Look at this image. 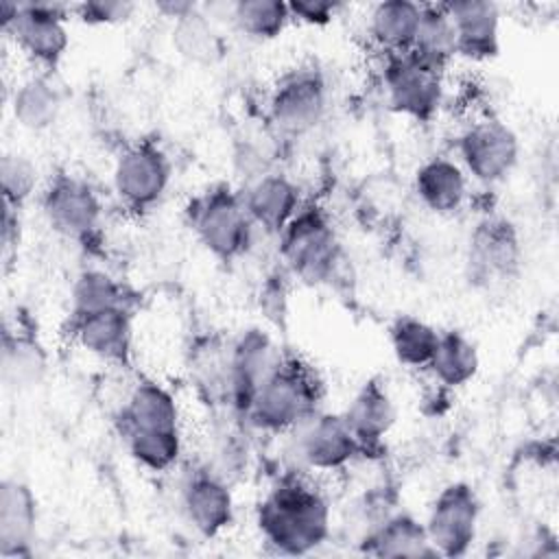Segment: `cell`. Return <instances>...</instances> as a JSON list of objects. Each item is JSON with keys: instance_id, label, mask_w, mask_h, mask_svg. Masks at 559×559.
I'll use <instances>...</instances> for the list:
<instances>
[{"instance_id": "obj_8", "label": "cell", "mask_w": 559, "mask_h": 559, "mask_svg": "<svg viewBox=\"0 0 559 559\" xmlns=\"http://www.w3.org/2000/svg\"><path fill=\"white\" fill-rule=\"evenodd\" d=\"M522 269V240L518 227L500 214L483 216L467 238L465 275L478 288L515 280Z\"/></svg>"}, {"instance_id": "obj_20", "label": "cell", "mask_w": 559, "mask_h": 559, "mask_svg": "<svg viewBox=\"0 0 559 559\" xmlns=\"http://www.w3.org/2000/svg\"><path fill=\"white\" fill-rule=\"evenodd\" d=\"M37 526V498L33 489L7 476L0 483V555L4 559L28 557Z\"/></svg>"}, {"instance_id": "obj_32", "label": "cell", "mask_w": 559, "mask_h": 559, "mask_svg": "<svg viewBox=\"0 0 559 559\" xmlns=\"http://www.w3.org/2000/svg\"><path fill=\"white\" fill-rule=\"evenodd\" d=\"M109 308H129L122 284L98 269L81 271L70 290V319Z\"/></svg>"}, {"instance_id": "obj_22", "label": "cell", "mask_w": 559, "mask_h": 559, "mask_svg": "<svg viewBox=\"0 0 559 559\" xmlns=\"http://www.w3.org/2000/svg\"><path fill=\"white\" fill-rule=\"evenodd\" d=\"M360 550L373 557H437L424 522L411 513H393L378 520L360 539Z\"/></svg>"}, {"instance_id": "obj_25", "label": "cell", "mask_w": 559, "mask_h": 559, "mask_svg": "<svg viewBox=\"0 0 559 559\" xmlns=\"http://www.w3.org/2000/svg\"><path fill=\"white\" fill-rule=\"evenodd\" d=\"M190 380L199 395L229 411V341L221 336L199 338L190 349Z\"/></svg>"}, {"instance_id": "obj_35", "label": "cell", "mask_w": 559, "mask_h": 559, "mask_svg": "<svg viewBox=\"0 0 559 559\" xmlns=\"http://www.w3.org/2000/svg\"><path fill=\"white\" fill-rule=\"evenodd\" d=\"M72 13L85 24L92 26H111L122 24L135 13V4L127 0H90L72 7Z\"/></svg>"}, {"instance_id": "obj_24", "label": "cell", "mask_w": 559, "mask_h": 559, "mask_svg": "<svg viewBox=\"0 0 559 559\" xmlns=\"http://www.w3.org/2000/svg\"><path fill=\"white\" fill-rule=\"evenodd\" d=\"M421 7L424 4L411 0H384L373 4L367 20L371 41L384 55L411 52L421 20Z\"/></svg>"}, {"instance_id": "obj_36", "label": "cell", "mask_w": 559, "mask_h": 559, "mask_svg": "<svg viewBox=\"0 0 559 559\" xmlns=\"http://www.w3.org/2000/svg\"><path fill=\"white\" fill-rule=\"evenodd\" d=\"M338 11L336 2L330 0H293L288 2L290 20L304 22L308 26H325L334 20Z\"/></svg>"}, {"instance_id": "obj_13", "label": "cell", "mask_w": 559, "mask_h": 559, "mask_svg": "<svg viewBox=\"0 0 559 559\" xmlns=\"http://www.w3.org/2000/svg\"><path fill=\"white\" fill-rule=\"evenodd\" d=\"M480 500L472 485L456 480L445 485L430 504L424 522L437 557H463L478 533Z\"/></svg>"}, {"instance_id": "obj_34", "label": "cell", "mask_w": 559, "mask_h": 559, "mask_svg": "<svg viewBox=\"0 0 559 559\" xmlns=\"http://www.w3.org/2000/svg\"><path fill=\"white\" fill-rule=\"evenodd\" d=\"M2 199L20 210L37 188V166L22 153H4L0 159Z\"/></svg>"}, {"instance_id": "obj_23", "label": "cell", "mask_w": 559, "mask_h": 559, "mask_svg": "<svg viewBox=\"0 0 559 559\" xmlns=\"http://www.w3.org/2000/svg\"><path fill=\"white\" fill-rule=\"evenodd\" d=\"M343 417L367 452L369 448L380 445L391 432L395 424V404L378 380H367L352 397Z\"/></svg>"}, {"instance_id": "obj_1", "label": "cell", "mask_w": 559, "mask_h": 559, "mask_svg": "<svg viewBox=\"0 0 559 559\" xmlns=\"http://www.w3.org/2000/svg\"><path fill=\"white\" fill-rule=\"evenodd\" d=\"M255 524L280 555H308L330 535V502L301 472H290L262 498Z\"/></svg>"}, {"instance_id": "obj_5", "label": "cell", "mask_w": 559, "mask_h": 559, "mask_svg": "<svg viewBox=\"0 0 559 559\" xmlns=\"http://www.w3.org/2000/svg\"><path fill=\"white\" fill-rule=\"evenodd\" d=\"M277 238L288 273L312 286L332 280L341 262V242L321 207L304 205Z\"/></svg>"}, {"instance_id": "obj_16", "label": "cell", "mask_w": 559, "mask_h": 559, "mask_svg": "<svg viewBox=\"0 0 559 559\" xmlns=\"http://www.w3.org/2000/svg\"><path fill=\"white\" fill-rule=\"evenodd\" d=\"M181 511L201 537H216L234 522L231 485L205 463L188 472L179 491Z\"/></svg>"}, {"instance_id": "obj_7", "label": "cell", "mask_w": 559, "mask_h": 559, "mask_svg": "<svg viewBox=\"0 0 559 559\" xmlns=\"http://www.w3.org/2000/svg\"><path fill=\"white\" fill-rule=\"evenodd\" d=\"M286 435H290L288 454L299 472H341L365 454L345 417L336 413L317 411Z\"/></svg>"}, {"instance_id": "obj_18", "label": "cell", "mask_w": 559, "mask_h": 559, "mask_svg": "<svg viewBox=\"0 0 559 559\" xmlns=\"http://www.w3.org/2000/svg\"><path fill=\"white\" fill-rule=\"evenodd\" d=\"M240 197L253 225L271 236H280L304 207L299 186L282 173L258 175Z\"/></svg>"}, {"instance_id": "obj_19", "label": "cell", "mask_w": 559, "mask_h": 559, "mask_svg": "<svg viewBox=\"0 0 559 559\" xmlns=\"http://www.w3.org/2000/svg\"><path fill=\"white\" fill-rule=\"evenodd\" d=\"M456 35V55L485 61L500 50V7L491 0L443 2Z\"/></svg>"}, {"instance_id": "obj_12", "label": "cell", "mask_w": 559, "mask_h": 559, "mask_svg": "<svg viewBox=\"0 0 559 559\" xmlns=\"http://www.w3.org/2000/svg\"><path fill=\"white\" fill-rule=\"evenodd\" d=\"M41 212L46 223L59 236L74 242H90L103 221V203L96 190L68 173L50 177L41 190Z\"/></svg>"}, {"instance_id": "obj_30", "label": "cell", "mask_w": 559, "mask_h": 559, "mask_svg": "<svg viewBox=\"0 0 559 559\" xmlns=\"http://www.w3.org/2000/svg\"><path fill=\"white\" fill-rule=\"evenodd\" d=\"M430 66L445 70L456 57V35L443 4H424L413 50Z\"/></svg>"}, {"instance_id": "obj_15", "label": "cell", "mask_w": 559, "mask_h": 559, "mask_svg": "<svg viewBox=\"0 0 559 559\" xmlns=\"http://www.w3.org/2000/svg\"><path fill=\"white\" fill-rule=\"evenodd\" d=\"M284 362V356L262 328L242 330L229 341V411L245 419L253 395L269 376Z\"/></svg>"}, {"instance_id": "obj_17", "label": "cell", "mask_w": 559, "mask_h": 559, "mask_svg": "<svg viewBox=\"0 0 559 559\" xmlns=\"http://www.w3.org/2000/svg\"><path fill=\"white\" fill-rule=\"evenodd\" d=\"M70 336L83 352L109 365L124 367L131 360L133 325L129 308H109L83 317H72Z\"/></svg>"}, {"instance_id": "obj_37", "label": "cell", "mask_w": 559, "mask_h": 559, "mask_svg": "<svg viewBox=\"0 0 559 559\" xmlns=\"http://www.w3.org/2000/svg\"><path fill=\"white\" fill-rule=\"evenodd\" d=\"M197 7H199L197 2H188V0H164V2L155 4V9L159 13H164L166 17H170L173 22L183 17V15H188V13H192Z\"/></svg>"}, {"instance_id": "obj_26", "label": "cell", "mask_w": 559, "mask_h": 559, "mask_svg": "<svg viewBox=\"0 0 559 559\" xmlns=\"http://www.w3.org/2000/svg\"><path fill=\"white\" fill-rule=\"evenodd\" d=\"M48 358L41 343L24 330H11L7 323L0 349V371L4 384L15 391L33 389L44 380Z\"/></svg>"}, {"instance_id": "obj_29", "label": "cell", "mask_w": 559, "mask_h": 559, "mask_svg": "<svg viewBox=\"0 0 559 559\" xmlns=\"http://www.w3.org/2000/svg\"><path fill=\"white\" fill-rule=\"evenodd\" d=\"M478 367H480L478 349L465 334L456 330L441 332L439 345L428 365L437 382L450 389H459L478 373Z\"/></svg>"}, {"instance_id": "obj_3", "label": "cell", "mask_w": 559, "mask_h": 559, "mask_svg": "<svg viewBox=\"0 0 559 559\" xmlns=\"http://www.w3.org/2000/svg\"><path fill=\"white\" fill-rule=\"evenodd\" d=\"M319 397L314 373L299 360L284 358L253 395L245 421L262 432L286 435L319 411Z\"/></svg>"}, {"instance_id": "obj_10", "label": "cell", "mask_w": 559, "mask_h": 559, "mask_svg": "<svg viewBox=\"0 0 559 559\" xmlns=\"http://www.w3.org/2000/svg\"><path fill=\"white\" fill-rule=\"evenodd\" d=\"M328 111V83L314 66L293 68L277 79L269 96V120L290 138L310 133Z\"/></svg>"}, {"instance_id": "obj_21", "label": "cell", "mask_w": 559, "mask_h": 559, "mask_svg": "<svg viewBox=\"0 0 559 559\" xmlns=\"http://www.w3.org/2000/svg\"><path fill=\"white\" fill-rule=\"evenodd\" d=\"M413 190L430 212L452 214L461 210L467 199V175L456 159L435 155L415 170Z\"/></svg>"}, {"instance_id": "obj_2", "label": "cell", "mask_w": 559, "mask_h": 559, "mask_svg": "<svg viewBox=\"0 0 559 559\" xmlns=\"http://www.w3.org/2000/svg\"><path fill=\"white\" fill-rule=\"evenodd\" d=\"M118 428L133 461L148 472H168L181 456L179 404L159 382L140 380L129 391Z\"/></svg>"}, {"instance_id": "obj_33", "label": "cell", "mask_w": 559, "mask_h": 559, "mask_svg": "<svg viewBox=\"0 0 559 559\" xmlns=\"http://www.w3.org/2000/svg\"><path fill=\"white\" fill-rule=\"evenodd\" d=\"M231 24L251 39H275L290 22L288 2L280 0H238L229 7Z\"/></svg>"}, {"instance_id": "obj_11", "label": "cell", "mask_w": 559, "mask_h": 559, "mask_svg": "<svg viewBox=\"0 0 559 559\" xmlns=\"http://www.w3.org/2000/svg\"><path fill=\"white\" fill-rule=\"evenodd\" d=\"M456 162L478 183L493 186L507 179L520 159L515 131L498 118L469 122L456 138Z\"/></svg>"}, {"instance_id": "obj_27", "label": "cell", "mask_w": 559, "mask_h": 559, "mask_svg": "<svg viewBox=\"0 0 559 559\" xmlns=\"http://www.w3.org/2000/svg\"><path fill=\"white\" fill-rule=\"evenodd\" d=\"M61 107H63L61 90L55 85V81L46 72L24 79L11 96L13 118L22 129H28V131L50 129L57 122Z\"/></svg>"}, {"instance_id": "obj_6", "label": "cell", "mask_w": 559, "mask_h": 559, "mask_svg": "<svg viewBox=\"0 0 559 559\" xmlns=\"http://www.w3.org/2000/svg\"><path fill=\"white\" fill-rule=\"evenodd\" d=\"M68 13L72 7L57 2H2V33L13 39L33 63L52 70L66 55L70 46L68 33Z\"/></svg>"}, {"instance_id": "obj_14", "label": "cell", "mask_w": 559, "mask_h": 559, "mask_svg": "<svg viewBox=\"0 0 559 559\" xmlns=\"http://www.w3.org/2000/svg\"><path fill=\"white\" fill-rule=\"evenodd\" d=\"M170 159L157 142L142 140L127 146L114 164V190L135 212L153 207L170 183Z\"/></svg>"}, {"instance_id": "obj_28", "label": "cell", "mask_w": 559, "mask_h": 559, "mask_svg": "<svg viewBox=\"0 0 559 559\" xmlns=\"http://www.w3.org/2000/svg\"><path fill=\"white\" fill-rule=\"evenodd\" d=\"M173 46L179 57L203 68L218 63L225 55L221 31L201 7L173 22Z\"/></svg>"}, {"instance_id": "obj_31", "label": "cell", "mask_w": 559, "mask_h": 559, "mask_svg": "<svg viewBox=\"0 0 559 559\" xmlns=\"http://www.w3.org/2000/svg\"><path fill=\"white\" fill-rule=\"evenodd\" d=\"M439 336L441 332H437L430 323L411 314L397 317L389 328L393 356L400 365L411 369H428L439 345Z\"/></svg>"}, {"instance_id": "obj_9", "label": "cell", "mask_w": 559, "mask_h": 559, "mask_svg": "<svg viewBox=\"0 0 559 559\" xmlns=\"http://www.w3.org/2000/svg\"><path fill=\"white\" fill-rule=\"evenodd\" d=\"M382 87L393 111L428 122L443 100V70L430 66L415 52L384 55Z\"/></svg>"}, {"instance_id": "obj_4", "label": "cell", "mask_w": 559, "mask_h": 559, "mask_svg": "<svg viewBox=\"0 0 559 559\" xmlns=\"http://www.w3.org/2000/svg\"><path fill=\"white\" fill-rule=\"evenodd\" d=\"M186 214L199 242L223 262H234L253 247L258 227L249 218L242 197L229 186L207 188L190 201Z\"/></svg>"}]
</instances>
